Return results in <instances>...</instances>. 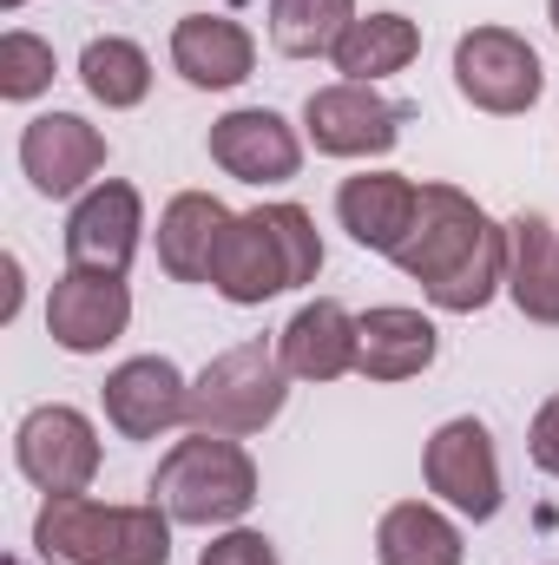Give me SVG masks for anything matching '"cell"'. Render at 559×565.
I'll list each match as a JSON object with an SVG mask.
<instances>
[{
  "mask_svg": "<svg viewBox=\"0 0 559 565\" xmlns=\"http://www.w3.org/2000/svg\"><path fill=\"white\" fill-rule=\"evenodd\" d=\"M289 402V369L271 342H238L224 349L198 382H191V427L204 434H231V440H251L283 415Z\"/></svg>",
  "mask_w": 559,
  "mask_h": 565,
  "instance_id": "5b68a950",
  "label": "cell"
},
{
  "mask_svg": "<svg viewBox=\"0 0 559 565\" xmlns=\"http://www.w3.org/2000/svg\"><path fill=\"white\" fill-rule=\"evenodd\" d=\"M13 467L46 500L86 493L93 473H99V427L86 422L80 408H66V402H46V408H33L27 422L13 427Z\"/></svg>",
  "mask_w": 559,
  "mask_h": 565,
  "instance_id": "9c48e42d",
  "label": "cell"
},
{
  "mask_svg": "<svg viewBox=\"0 0 559 565\" xmlns=\"http://www.w3.org/2000/svg\"><path fill=\"white\" fill-rule=\"evenodd\" d=\"M145 237V204L126 178H99L73 217H66V270H106V277H126L133 257H139Z\"/></svg>",
  "mask_w": 559,
  "mask_h": 565,
  "instance_id": "30bf717a",
  "label": "cell"
},
{
  "mask_svg": "<svg viewBox=\"0 0 559 565\" xmlns=\"http://www.w3.org/2000/svg\"><path fill=\"white\" fill-rule=\"evenodd\" d=\"M507 296L527 322L559 329V231L540 211H520L507 224Z\"/></svg>",
  "mask_w": 559,
  "mask_h": 565,
  "instance_id": "ffe728a7",
  "label": "cell"
},
{
  "mask_svg": "<svg viewBox=\"0 0 559 565\" xmlns=\"http://www.w3.org/2000/svg\"><path fill=\"white\" fill-rule=\"evenodd\" d=\"M151 500L178 520V526H238L257 507V460L231 440V434H204L191 427L151 473Z\"/></svg>",
  "mask_w": 559,
  "mask_h": 565,
  "instance_id": "277c9868",
  "label": "cell"
},
{
  "mask_svg": "<svg viewBox=\"0 0 559 565\" xmlns=\"http://www.w3.org/2000/svg\"><path fill=\"white\" fill-rule=\"evenodd\" d=\"M356 342H362V316H349L336 296L303 302L277 335V355L289 369V382H342L356 369Z\"/></svg>",
  "mask_w": 559,
  "mask_h": 565,
  "instance_id": "2e32d148",
  "label": "cell"
},
{
  "mask_svg": "<svg viewBox=\"0 0 559 565\" xmlns=\"http://www.w3.org/2000/svg\"><path fill=\"white\" fill-rule=\"evenodd\" d=\"M323 270V237L316 217L303 204H257L244 217H231L218 264H211V289L238 309H257L283 289H303Z\"/></svg>",
  "mask_w": 559,
  "mask_h": 565,
  "instance_id": "7a4b0ae2",
  "label": "cell"
},
{
  "mask_svg": "<svg viewBox=\"0 0 559 565\" xmlns=\"http://www.w3.org/2000/svg\"><path fill=\"white\" fill-rule=\"evenodd\" d=\"M198 565H283L277 546L264 540V533H251V526H224L204 553H198Z\"/></svg>",
  "mask_w": 559,
  "mask_h": 565,
  "instance_id": "484cf974",
  "label": "cell"
},
{
  "mask_svg": "<svg viewBox=\"0 0 559 565\" xmlns=\"http://www.w3.org/2000/svg\"><path fill=\"white\" fill-rule=\"evenodd\" d=\"M0 7H7V13H20V7H27V0H0Z\"/></svg>",
  "mask_w": 559,
  "mask_h": 565,
  "instance_id": "83f0119b",
  "label": "cell"
},
{
  "mask_svg": "<svg viewBox=\"0 0 559 565\" xmlns=\"http://www.w3.org/2000/svg\"><path fill=\"white\" fill-rule=\"evenodd\" d=\"M20 171L33 178L40 198H86L93 178L106 171V139L80 113H40L20 132Z\"/></svg>",
  "mask_w": 559,
  "mask_h": 565,
  "instance_id": "4fadbf2b",
  "label": "cell"
},
{
  "mask_svg": "<svg viewBox=\"0 0 559 565\" xmlns=\"http://www.w3.org/2000/svg\"><path fill=\"white\" fill-rule=\"evenodd\" d=\"M7 565H27V559H7Z\"/></svg>",
  "mask_w": 559,
  "mask_h": 565,
  "instance_id": "f546056e",
  "label": "cell"
},
{
  "mask_svg": "<svg viewBox=\"0 0 559 565\" xmlns=\"http://www.w3.org/2000/svg\"><path fill=\"white\" fill-rule=\"evenodd\" d=\"M376 559L382 565H461L467 546H461V526L428 507V500H395L376 526Z\"/></svg>",
  "mask_w": 559,
  "mask_h": 565,
  "instance_id": "7402d4cb",
  "label": "cell"
},
{
  "mask_svg": "<svg viewBox=\"0 0 559 565\" xmlns=\"http://www.w3.org/2000/svg\"><path fill=\"white\" fill-rule=\"evenodd\" d=\"M547 7H553V33H559V0H547Z\"/></svg>",
  "mask_w": 559,
  "mask_h": 565,
  "instance_id": "f1b7e54d",
  "label": "cell"
},
{
  "mask_svg": "<svg viewBox=\"0 0 559 565\" xmlns=\"http://www.w3.org/2000/svg\"><path fill=\"white\" fill-rule=\"evenodd\" d=\"M336 73L356 79V86H376L389 73H409L421 60V26L409 13H362L342 40H336Z\"/></svg>",
  "mask_w": 559,
  "mask_h": 565,
  "instance_id": "44dd1931",
  "label": "cell"
},
{
  "mask_svg": "<svg viewBox=\"0 0 559 565\" xmlns=\"http://www.w3.org/2000/svg\"><path fill=\"white\" fill-rule=\"evenodd\" d=\"M395 270L421 282V296L447 316H474L507 289V224H494L467 191L421 184L415 231L395 250Z\"/></svg>",
  "mask_w": 559,
  "mask_h": 565,
  "instance_id": "6da1fadb",
  "label": "cell"
},
{
  "mask_svg": "<svg viewBox=\"0 0 559 565\" xmlns=\"http://www.w3.org/2000/svg\"><path fill=\"white\" fill-rule=\"evenodd\" d=\"M356 20V0H271V46L289 60H323Z\"/></svg>",
  "mask_w": 559,
  "mask_h": 565,
  "instance_id": "cb8c5ba5",
  "label": "cell"
},
{
  "mask_svg": "<svg viewBox=\"0 0 559 565\" xmlns=\"http://www.w3.org/2000/svg\"><path fill=\"white\" fill-rule=\"evenodd\" d=\"M99 408L119 440H158L178 422H191V382L178 375L171 355H133L106 375Z\"/></svg>",
  "mask_w": 559,
  "mask_h": 565,
  "instance_id": "8fae6325",
  "label": "cell"
},
{
  "mask_svg": "<svg viewBox=\"0 0 559 565\" xmlns=\"http://www.w3.org/2000/svg\"><path fill=\"white\" fill-rule=\"evenodd\" d=\"M238 211H224V198L211 191H178L165 211H158V264L171 282H211L218 264V244L231 231Z\"/></svg>",
  "mask_w": 559,
  "mask_h": 565,
  "instance_id": "ac0fdd59",
  "label": "cell"
},
{
  "mask_svg": "<svg viewBox=\"0 0 559 565\" xmlns=\"http://www.w3.org/2000/svg\"><path fill=\"white\" fill-rule=\"evenodd\" d=\"M171 66H178V79L198 86V93H231V86L251 79L257 40H251V26L231 20V13H184V20L171 26Z\"/></svg>",
  "mask_w": 559,
  "mask_h": 565,
  "instance_id": "9a60e30c",
  "label": "cell"
},
{
  "mask_svg": "<svg viewBox=\"0 0 559 565\" xmlns=\"http://www.w3.org/2000/svg\"><path fill=\"white\" fill-rule=\"evenodd\" d=\"M421 473H428V493L434 500H447L461 520H494L500 513V454H494V434L487 422H474V415H454V422L434 427V440H428V454H421Z\"/></svg>",
  "mask_w": 559,
  "mask_h": 565,
  "instance_id": "ba28073f",
  "label": "cell"
},
{
  "mask_svg": "<svg viewBox=\"0 0 559 565\" xmlns=\"http://www.w3.org/2000/svg\"><path fill=\"white\" fill-rule=\"evenodd\" d=\"M133 322V289L106 270H66L46 296V335L66 355H106Z\"/></svg>",
  "mask_w": 559,
  "mask_h": 565,
  "instance_id": "7c38bea8",
  "label": "cell"
},
{
  "mask_svg": "<svg viewBox=\"0 0 559 565\" xmlns=\"http://www.w3.org/2000/svg\"><path fill=\"white\" fill-rule=\"evenodd\" d=\"M415 204H421L415 178H402V171H356V178H342V191H336V224H342L362 250L395 257L402 237L415 231Z\"/></svg>",
  "mask_w": 559,
  "mask_h": 565,
  "instance_id": "e0dca14e",
  "label": "cell"
},
{
  "mask_svg": "<svg viewBox=\"0 0 559 565\" xmlns=\"http://www.w3.org/2000/svg\"><path fill=\"white\" fill-rule=\"evenodd\" d=\"M171 526L158 500L106 507L93 493H60L33 520V553L46 565H171Z\"/></svg>",
  "mask_w": 559,
  "mask_h": 565,
  "instance_id": "3957f363",
  "label": "cell"
},
{
  "mask_svg": "<svg viewBox=\"0 0 559 565\" xmlns=\"http://www.w3.org/2000/svg\"><path fill=\"white\" fill-rule=\"evenodd\" d=\"M53 73H60L53 40H40V33H27V26L0 33V99L27 106V99H40V93L53 86Z\"/></svg>",
  "mask_w": 559,
  "mask_h": 565,
  "instance_id": "d4e9b609",
  "label": "cell"
},
{
  "mask_svg": "<svg viewBox=\"0 0 559 565\" xmlns=\"http://www.w3.org/2000/svg\"><path fill=\"white\" fill-rule=\"evenodd\" d=\"M434 355H441V329L421 309L382 302V309L362 316L356 375H369V382H415L421 369H434Z\"/></svg>",
  "mask_w": 559,
  "mask_h": 565,
  "instance_id": "d6986e66",
  "label": "cell"
},
{
  "mask_svg": "<svg viewBox=\"0 0 559 565\" xmlns=\"http://www.w3.org/2000/svg\"><path fill=\"white\" fill-rule=\"evenodd\" d=\"M80 79H86V93H93L106 113H133V106H145V93H151V60H145L139 40L99 33V40H86V53H80Z\"/></svg>",
  "mask_w": 559,
  "mask_h": 565,
  "instance_id": "603a6c76",
  "label": "cell"
},
{
  "mask_svg": "<svg viewBox=\"0 0 559 565\" xmlns=\"http://www.w3.org/2000/svg\"><path fill=\"white\" fill-rule=\"evenodd\" d=\"M211 164L238 184H289L303 164V139L271 106H238L211 126Z\"/></svg>",
  "mask_w": 559,
  "mask_h": 565,
  "instance_id": "5bb4252c",
  "label": "cell"
},
{
  "mask_svg": "<svg viewBox=\"0 0 559 565\" xmlns=\"http://www.w3.org/2000/svg\"><path fill=\"white\" fill-rule=\"evenodd\" d=\"M454 86H461L467 106H481L494 119H514V113L540 106L547 66L514 26H474V33L454 40Z\"/></svg>",
  "mask_w": 559,
  "mask_h": 565,
  "instance_id": "8992f818",
  "label": "cell"
},
{
  "mask_svg": "<svg viewBox=\"0 0 559 565\" xmlns=\"http://www.w3.org/2000/svg\"><path fill=\"white\" fill-rule=\"evenodd\" d=\"M402 126H409V106L382 99L376 86H356V79L316 86L303 99V139L323 158H382V151H395Z\"/></svg>",
  "mask_w": 559,
  "mask_h": 565,
  "instance_id": "52a82bcc",
  "label": "cell"
},
{
  "mask_svg": "<svg viewBox=\"0 0 559 565\" xmlns=\"http://www.w3.org/2000/svg\"><path fill=\"white\" fill-rule=\"evenodd\" d=\"M527 454H534L540 473H553L559 480V395L540 402V415H534V427H527Z\"/></svg>",
  "mask_w": 559,
  "mask_h": 565,
  "instance_id": "4316f807",
  "label": "cell"
}]
</instances>
